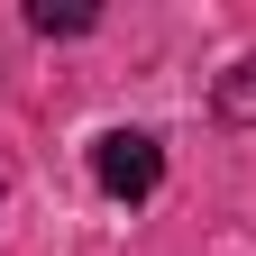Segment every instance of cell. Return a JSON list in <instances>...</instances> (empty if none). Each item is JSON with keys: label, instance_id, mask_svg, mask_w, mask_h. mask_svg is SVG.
<instances>
[{"label": "cell", "instance_id": "1", "mask_svg": "<svg viewBox=\"0 0 256 256\" xmlns=\"http://www.w3.org/2000/svg\"><path fill=\"white\" fill-rule=\"evenodd\" d=\"M92 183H101L110 202H146V192L165 183V146H156L146 128H110V138L92 146Z\"/></svg>", "mask_w": 256, "mask_h": 256}, {"label": "cell", "instance_id": "2", "mask_svg": "<svg viewBox=\"0 0 256 256\" xmlns=\"http://www.w3.org/2000/svg\"><path fill=\"white\" fill-rule=\"evenodd\" d=\"M220 119H229V128H256V55L220 74Z\"/></svg>", "mask_w": 256, "mask_h": 256}, {"label": "cell", "instance_id": "3", "mask_svg": "<svg viewBox=\"0 0 256 256\" xmlns=\"http://www.w3.org/2000/svg\"><path fill=\"white\" fill-rule=\"evenodd\" d=\"M28 18H37L46 37H82V28L101 18V10H74V0H64V10H55V0H28Z\"/></svg>", "mask_w": 256, "mask_h": 256}]
</instances>
